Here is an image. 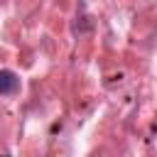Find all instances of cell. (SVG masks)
Masks as SVG:
<instances>
[{
	"label": "cell",
	"mask_w": 157,
	"mask_h": 157,
	"mask_svg": "<svg viewBox=\"0 0 157 157\" xmlns=\"http://www.w3.org/2000/svg\"><path fill=\"white\" fill-rule=\"evenodd\" d=\"M17 88V76L12 71H0V93H12Z\"/></svg>",
	"instance_id": "obj_1"
}]
</instances>
